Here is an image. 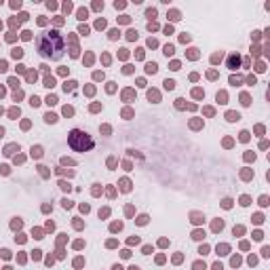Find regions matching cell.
Returning <instances> with one entry per match:
<instances>
[{"label":"cell","instance_id":"6da1fadb","mask_svg":"<svg viewBox=\"0 0 270 270\" xmlns=\"http://www.w3.org/2000/svg\"><path fill=\"white\" fill-rule=\"evenodd\" d=\"M65 51V41L59 32H49L38 38V53L47 59H62Z\"/></svg>","mask_w":270,"mask_h":270},{"label":"cell","instance_id":"7a4b0ae2","mask_svg":"<svg viewBox=\"0 0 270 270\" xmlns=\"http://www.w3.org/2000/svg\"><path fill=\"white\" fill-rule=\"evenodd\" d=\"M68 144H70V148L72 150H76V152H84V150H91L93 148V140L87 135V133H83V131H70V135H68Z\"/></svg>","mask_w":270,"mask_h":270},{"label":"cell","instance_id":"3957f363","mask_svg":"<svg viewBox=\"0 0 270 270\" xmlns=\"http://www.w3.org/2000/svg\"><path fill=\"white\" fill-rule=\"evenodd\" d=\"M228 65H230V68L239 65V57H236V55H230V59H228Z\"/></svg>","mask_w":270,"mask_h":270}]
</instances>
